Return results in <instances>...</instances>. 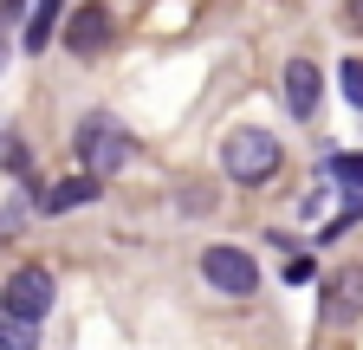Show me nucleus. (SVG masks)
I'll return each mask as SVG.
<instances>
[{"label": "nucleus", "mask_w": 363, "mask_h": 350, "mask_svg": "<svg viewBox=\"0 0 363 350\" xmlns=\"http://www.w3.org/2000/svg\"><path fill=\"white\" fill-rule=\"evenodd\" d=\"M0 350H39V324H20L0 312Z\"/></svg>", "instance_id": "nucleus-11"}, {"label": "nucleus", "mask_w": 363, "mask_h": 350, "mask_svg": "<svg viewBox=\"0 0 363 350\" xmlns=\"http://www.w3.org/2000/svg\"><path fill=\"white\" fill-rule=\"evenodd\" d=\"M318 104H325V78H318L311 59H286V111L292 117H311Z\"/></svg>", "instance_id": "nucleus-7"}, {"label": "nucleus", "mask_w": 363, "mask_h": 350, "mask_svg": "<svg viewBox=\"0 0 363 350\" xmlns=\"http://www.w3.org/2000/svg\"><path fill=\"white\" fill-rule=\"evenodd\" d=\"M111 33H117V26H111L104 7H72V13H65V52H72V59H98V52L111 46Z\"/></svg>", "instance_id": "nucleus-6"}, {"label": "nucleus", "mask_w": 363, "mask_h": 350, "mask_svg": "<svg viewBox=\"0 0 363 350\" xmlns=\"http://www.w3.org/2000/svg\"><path fill=\"white\" fill-rule=\"evenodd\" d=\"M72 149H78V162H84V175L91 182H104V175H117V169H130V156H136V137L117 123V117H104V111H91L84 123H78V137H72Z\"/></svg>", "instance_id": "nucleus-2"}, {"label": "nucleus", "mask_w": 363, "mask_h": 350, "mask_svg": "<svg viewBox=\"0 0 363 350\" xmlns=\"http://www.w3.org/2000/svg\"><path fill=\"white\" fill-rule=\"evenodd\" d=\"M98 188L104 182H91V175H65V182H52V188H39V214H78L84 201H98Z\"/></svg>", "instance_id": "nucleus-8"}, {"label": "nucleus", "mask_w": 363, "mask_h": 350, "mask_svg": "<svg viewBox=\"0 0 363 350\" xmlns=\"http://www.w3.org/2000/svg\"><path fill=\"white\" fill-rule=\"evenodd\" d=\"M325 175H331V182H344L350 195H363V156H331Z\"/></svg>", "instance_id": "nucleus-12"}, {"label": "nucleus", "mask_w": 363, "mask_h": 350, "mask_svg": "<svg viewBox=\"0 0 363 350\" xmlns=\"http://www.w3.org/2000/svg\"><path fill=\"white\" fill-rule=\"evenodd\" d=\"M0 169L7 175H33V149H26L20 130H0Z\"/></svg>", "instance_id": "nucleus-9"}, {"label": "nucleus", "mask_w": 363, "mask_h": 350, "mask_svg": "<svg viewBox=\"0 0 363 350\" xmlns=\"http://www.w3.org/2000/svg\"><path fill=\"white\" fill-rule=\"evenodd\" d=\"M7 59H13V46H7V26H0V72H7Z\"/></svg>", "instance_id": "nucleus-15"}, {"label": "nucleus", "mask_w": 363, "mask_h": 350, "mask_svg": "<svg viewBox=\"0 0 363 350\" xmlns=\"http://www.w3.org/2000/svg\"><path fill=\"white\" fill-rule=\"evenodd\" d=\"M201 279L214 292H227V298H253L259 292V259L247 247H234V240H220V247L201 253Z\"/></svg>", "instance_id": "nucleus-4"}, {"label": "nucleus", "mask_w": 363, "mask_h": 350, "mask_svg": "<svg viewBox=\"0 0 363 350\" xmlns=\"http://www.w3.org/2000/svg\"><path fill=\"white\" fill-rule=\"evenodd\" d=\"M350 26H363V0H357V7H350Z\"/></svg>", "instance_id": "nucleus-16"}, {"label": "nucleus", "mask_w": 363, "mask_h": 350, "mask_svg": "<svg viewBox=\"0 0 363 350\" xmlns=\"http://www.w3.org/2000/svg\"><path fill=\"white\" fill-rule=\"evenodd\" d=\"M0 234H7V227H0Z\"/></svg>", "instance_id": "nucleus-17"}, {"label": "nucleus", "mask_w": 363, "mask_h": 350, "mask_svg": "<svg viewBox=\"0 0 363 350\" xmlns=\"http://www.w3.org/2000/svg\"><path fill=\"white\" fill-rule=\"evenodd\" d=\"M182 208H195V214L214 208V188H182Z\"/></svg>", "instance_id": "nucleus-14"}, {"label": "nucleus", "mask_w": 363, "mask_h": 350, "mask_svg": "<svg viewBox=\"0 0 363 350\" xmlns=\"http://www.w3.org/2000/svg\"><path fill=\"white\" fill-rule=\"evenodd\" d=\"M52 298H59V286H52L45 266H13L7 286H0V312L20 318V324H39L45 312H52Z\"/></svg>", "instance_id": "nucleus-3"}, {"label": "nucleus", "mask_w": 363, "mask_h": 350, "mask_svg": "<svg viewBox=\"0 0 363 350\" xmlns=\"http://www.w3.org/2000/svg\"><path fill=\"white\" fill-rule=\"evenodd\" d=\"M220 169H227V182H240V188H266L272 175L286 169V143L272 137V130L247 123V130H234V137L220 143Z\"/></svg>", "instance_id": "nucleus-1"}, {"label": "nucleus", "mask_w": 363, "mask_h": 350, "mask_svg": "<svg viewBox=\"0 0 363 350\" xmlns=\"http://www.w3.org/2000/svg\"><path fill=\"white\" fill-rule=\"evenodd\" d=\"M59 20H65L59 7H33V13H26V39H20V46H26V52H45V39H52Z\"/></svg>", "instance_id": "nucleus-10"}, {"label": "nucleus", "mask_w": 363, "mask_h": 350, "mask_svg": "<svg viewBox=\"0 0 363 350\" xmlns=\"http://www.w3.org/2000/svg\"><path fill=\"white\" fill-rule=\"evenodd\" d=\"M337 84H344L350 111H363V59H344V65H337Z\"/></svg>", "instance_id": "nucleus-13"}, {"label": "nucleus", "mask_w": 363, "mask_h": 350, "mask_svg": "<svg viewBox=\"0 0 363 350\" xmlns=\"http://www.w3.org/2000/svg\"><path fill=\"white\" fill-rule=\"evenodd\" d=\"M318 318L325 324H357L363 318V266H337L318 292Z\"/></svg>", "instance_id": "nucleus-5"}]
</instances>
